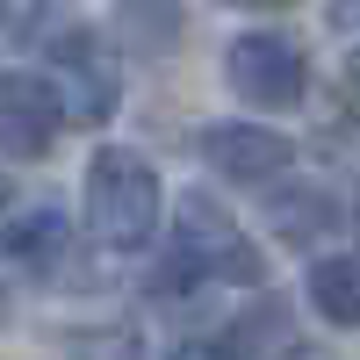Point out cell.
<instances>
[{"label":"cell","instance_id":"6da1fadb","mask_svg":"<svg viewBox=\"0 0 360 360\" xmlns=\"http://www.w3.org/2000/svg\"><path fill=\"white\" fill-rule=\"evenodd\" d=\"M79 217L86 238L108 252H144L159 238L166 217V188H159V166L137 152V144H101L86 159V188H79Z\"/></svg>","mask_w":360,"mask_h":360},{"label":"cell","instance_id":"7a4b0ae2","mask_svg":"<svg viewBox=\"0 0 360 360\" xmlns=\"http://www.w3.org/2000/svg\"><path fill=\"white\" fill-rule=\"evenodd\" d=\"M180 281H188V288H238V281L259 288L266 281L252 238L238 231L217 202H202V195H180V217H173V259H166L159 288L180 295Z\"/></svg>","mask_w":360,"mask_h":360},{"label":"cell","instance_id":"3957f363","mask_svg":"<svg viewBox=\"0 0 360 360\" xmlns=\"http://www.w3.org/2000/svg\"><path fill=\"white\" fill-rule=\"evenodd\" d=\"M224 86L245 108H295L310 94V58L281 29H245L224 44Z\"/></svg>","mask_w":360,"mask_h":360},{"label":"cell","instance_id":"277c9868","mask_svg":"<svg viewBox=\"0 0 360 360\" xmlns=\"http://www.w3.org/2000/svg\"><path fill=\"white\" fill-rule=\"evenodd\" d=\"M72 130V108L58 79L37 65H0V152L8 159H44Z\"/></svg>","mask_w":360,"mask_h":360},{"label":"cell","instance_id":"5b68a950","mask_svg":"<svg viewBox=\"0 0 360 360\" xmlns=\"http://www.w3.org/2000/svg\"><path fill=\"white\" fill-rule=\"evenodd\" d=\"M202 166L231 180V188H266V180H281L295 166V144L266 123H245V115H231V123H209L202 130Z\"/></svg>","mask_w":360,"mask_h":360},{"label":"cell","instance_id":"8992f818","mask_svg":"<svg viewBox=\"0 0 360 360\" xmlns=\"http://www.w3.org/2000/svg\"><path fill=\"white\" fill-rule=\"evenodd\" d=\"M108 29H115V51L137 58V65H159V58H166L180 37H188V22H180V0H115Z\"/></svg>","mask_w":360,"mask_h":360},{"label":"cell","instance_id":"52a82bcc","mask_svg":"<svg viewBox=\"0 0 360 360\" xmlns=\"http://www.w3.org/2000/svg\"><path fill=\"white\" fill-rule=\"evenodd\" d=\"M303 295H310V310H317L324 324L360 332V259H353V252H324V259H310Z\"/></svg>","mask_w":360,"mask_h":360},{"label":"cell","instance_id":"ba28073f","mask_svg":"<svg viewBox=\"0 0 360 360\" xmlns=\"http://www.w3.org/2000/svg\"><path fill=\"white\" fill-rule=\"evenodd\" d=\"M266 224H274L288 245H317L324 231H339V202L317 195V188H295V195H274V202H266Z\"/></svg>","mask_w":360,"mask_h":360},{"label":"cell","instance_id":"9c48e42d","mask_svg":"<svg viewBox=\"0 0 360 360\" xmlns=\"http://www.w3.org/2000/svg\"><path fill=\"white\" fill-rule=\"evenodd\" d=\"M72 360H137V332L130 324H101V332H72L65 339Z\"/></svg>","mask_w":360,"mask_h":360},{"label":"cell","instance_id":"30bf717a","mask_svg":"<svg viewBox=\"0 0 360 360\" xmlns=\"http://www.w3.org/2000/svg\"><path fill=\"white\" fill-rule=\"evenodd\" d=\"M166 360H252V346L238 339V332H224V339H180Z\"/></svg>","mask_w":360,"mask_h":360},{"label":"cell","instance_id":"8fae6325","mask_svg":"<svg viewBox=\"0 0 360 360\" xmlns=\"http://www.w3.org/2000/svg\"><path fill=\"white\" fill-rule=\"evenodd\" d=\"M217 8H238V15H274V8H295V0H217Z\"/></svg>","mask_w":360,"mask_h":360},{"label":"cell","instance_id":"7c38bea8","mask_svg":"<svg viewBox=\"0 0 360 360\" xmlns=\"http://www.w3.org/2000/svg\"><path fill=\"white\" fill-rule=\"evenodd\" d=\"M332 29H360V0H332Z\"/></svg>","mask_w":360,"mask_h":360},{"label":"cell","instance_id":"4fadbf2b","mask_svg":"<svg viewBox=\"0 0 360 360\" xmlns=\"http://www.w3.org/2000/svg\"><path fill=\"white\" fill-rule=\"evenodd\" d=\"M346 79H353V86H360V44H353V58H346Z\"/></svg>","mask_w":360,"mask_h":360}]
</instances>
